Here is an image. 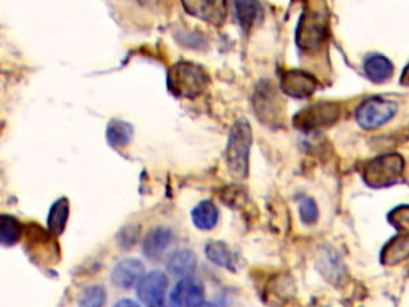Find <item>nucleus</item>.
Listing matches in <instances>:
<instances>
[{
  "instance_id": "1",
  "label": "nucleus",
  "mask_w": 409,
  "mask_h": 307,
  "mask_svg": "<svg viewBox=\"0 0 409 307\" xmlns=\"http://www.w3.org/2000/svg\"><path fill=\"white\" fill-rule=\"evenodd\" d=\"M253 145V128L246 118H240L232 124L227 151L225 161L230 174L237 181L247 179L250 171V152Z\"/></svg>"
},
{
  "instance_id": "2",
  "label": "nucleus",
  "mask_w": 409,
  "mask_h": 307,
  "mask_svg": "<svg viewBox=\"0 0 409 307\" xmlns=\"http://www.w3.org/2000/svg\"><path fill=\"white\" fill-rule=\"evenodd\" d=\"M329 34V11L323 3H311L299 18L296 45L307 52L317 51Z\"/></svg>"
},
{
  "instance_id": "3",
  "label": "nucleus",
  "mask_w": 409,
  "mask_h": 307,
  "mask_svg": "<svg viewBox=\"0 0 409 307\" xmlns=\"http://www.w3.org/2000/svg\"><path fill=\"white\" fill-rule=\"evenodd\" d=\"M209 84L207 73L193 61H179L168 71V89L177 97L195 98L207 89Z\"/></svg>"
},
{
  "instance_id": "4",
  "label": "nucleus",
  "mask_w": 409,
  "mask_h": 307,
  "mask_svg": "<svg viewBox=\"0 0 409 307\" xmlns=\"http://www.w3.org/2000/svg\"><path fill=\"white\" fill-rule=\"evenodd\" d=\"M406 170V160L400 154H385L369 160L362 170L364 184L371 188H385L399 182Z\"/></svg>"
},
{
  "instance_id": "5",
  "label": "nucleus",
  "mask_w": 409,
  "mask_h": 307,
  "mask_svg": "<svg viewBox=\"0 0 409 307\" xmlns=\"http://www.w3.org/2000/svg\"><path fill=\"white\" fill-rule=\"evenodd\" d=\"M253 107L257 118L263 124L274 128L284 124V100L269 81H261L257 84L253 96Z\"/></svg>"
},
{
  "instance_id": "6",
  "label": "nucleus",
  "mask_w": 409,
  "mask_h": 307,
  "mask_svg": "<svg viewBox=\"0 0 409 307\" xmlns=\"http://www.w3.org/2000/svg\"><path fill=\"white\" fill-rule=\"evenodd\" d=\"M341 117V107L337 103L318 101L300 110L293 117V126L303 131H313L333 126Z\"/></svg>"
},
{
  "instance_id": "7",
  "label": "nucleus",
  "mask_w": 409,
  "mask_h": 307,
  "mask_svg": "<svg viewBox=\"0 0 409 307\" xmlns=\"http://www.w3.org/2000/svg\"><path fill=\"white\" fill-rule=\"evenodd\" d=\"M399 111V105L382 97H371L356 110V122L364 130H377L390 122Z\"/></svg>"
},
{
  "instance_id": "8",
  "label": "nucleus",
  "mask_w": 409,
  "mask_h": 307,
  "mask_svg": "<svg viewBox=\"0 0 409 307\" xmlns=\"http://www.w3.org/2000/svg\"><path fill=\"white\" fill-rule=\"evenodd\" d=\"M318 80L304 70H288L281 78L283 92L295 98H308L318 89Z\"/></svg>"
},
{
  "instance_id": "9",
  "label": "nucleus",
  "mask_w": 409,
  "mask_h": 307,
  "mask_svg": "<svg viewBox=\"0 0 409 307\" xmlns=\"http://www.w3.org/2000/svg\"><path fill=\"white\" fill-rule=\"evenodd\" d=\"M168 288V277L160 271L149 272L144 275L137 284V294L138 298L150 305H154L164 299V295Z\"/></svg>"
},
{
  "instance_id": "10",
  "label": "nucleus",
  "mask_w": 409,
  "mask_h": 307,
  "mask_svg": "<svg viewBox=\"0 0 409 307\" xmlns=\"http://www.w3.org/2000/svg\"><path fill=\"white\" fill-rule=\"evenodd\" d=\"M204 285L193 277L181 278L171 294V302L176 307H194L204 301Z\"/></svg>"
},
{
  "instance_id": "11",
  "label": "nucleus",
  "mask_w": 409,
  "mask_h": 307,
  "mask_svg": "<svg viewBox=\"0 0 409 307\" xmlns=\"http://www.w3.org/2000/svg\"><path fill=\"white\" fill-rule=\"evenodd\" d=\"M186 11L211 25L220 27L227 17L225 1H183Z\"/></svg>"
},
{
  "instance_id": "12",
  "label": "nucleus",
  "mask_w": 409,
  "mask_h": 307,
  "mask_svg": "<svg viewBox=\"0 0 409 307\" xmlns=\"http://www.w3.org/2000/svg\"><path fill=\"white\" fill-rule=\"evenodd\" d=\"M145 275V267L140 260L127 258L120 261L112 271L111 280L117 288L128 290L138 284V281Z\"/></svg>"
},
{
  "instance_id": "13",
  "label": "nucleus",
  "mask_w": 409,
  "mask_h": 307,
  "mask_svg": "<svg viewBox=\"0 0 409 307\" xmlns=\"http://www.w3.org/2000/svg\"><path fill=\"white\" fill-rule=\"evenodd\" d=\"M172 242V231L167 227L151 228L144 239V254L150 260H156L163 255Z\"/></svg>"
},
{
  "instance_id": "14",
  "label": "nucleus",
  "mask_w": 409,
  "mask_h": 307,
  "mask_svg": "<svg viewBox=\"0 0 409 307\" xmlns=\"http://www.w3.org/2000/svg\"><path fill=\"white\" fill-rule=\"evenodd\" d=\"M363 71L371 82L383 84L393 77L394 66L386 57L380 54H374L366 58L363 63Z\"/></svg>"
},
{
  "instance_id": "15",
  "label": "nucleus",
  "mask_w": 409,
  "mask_h": 307,
  "mask_svg": "<svg viewBox=\"0 0 409 307\" xmlns=\"http://www.w3.org/2000/svg\"><path fill=\"white\" fill-rule=\"evenodd\" d=\"M197 268V257L188 248H179L167 260V269L171 275L188 277Z\"/></svg>"
},
{
  "instance_id": "16",
  "label": "nucleus",
  "mask_w": 409,
  "mask_h": 307,
  "mask_svg": "<svg viewBox=\"0 0 409 307\" xmlns=\"http://www.w3.org/2000/svg\"><path fill=\"white\" fill-rule=\"evenodd\" d=\"M218 216L220 214H218L217 207L211 201L204 200L193 209L191 220L198 230L210 231L217 225Z\"/></svg>"
},
{
  "instance_id": "17",
  "label": "nucleus",
  "mask_w": 409,
  "mask_h": 307,
  "mask_svg": "<svg viewBox=\"0 0 409 307\" xmlns=\"http://www.w3.org/2000/svg\"><path fill=\"white\" fill-rule=\"evenodd\" d=\"M68 215H70V202L67 198H59L57 202H54V205L50 209V214L47 217V224H48V231L59 237L60 234H63L66 225H67V220H68Z\"/></svg>"
},
{
  "instance_id": "18",
  "label": "nucleus",
  "mask_w": 409,
  "mask_h": 307,
  "mask_svg": "<svg viewBox=\"0 0 409 307\" xmlns=\"http://www.w3.org/2000/svg\"><path fill=\"white\" fill-rule=\"evenodd\" d=\"M204 253L206 257L217 267L225 268L228 271H235L234 253L224 242H209L204 247Z\"/></svg>"
},
{
  "instance_id": "19",
  "label": "nucleus",
  "mask_w": 409,
  "mask_h": 307,
  "mask_svg": "<svg viewBox=\"0 0 409 307\" xmlns=\"http://www.w3.org/2000/svg\"><path fill=\"white\" fill-rule=\"evenodd\" d=\"M134 137V127L123 121H111L107 127V141L112 148L127 147Z\"/></svg>"
},
{
  "instance_id": "20",
  "label": "nucleus",
  "mask_w": 409,
  "mask_h": 307,
  "mask_svg": "<svg viewBox=\"0 0 409 307\" xmlns=\"http://www.w3.org/2000/svg\"><path fill=\"white\" fill-rule=\"evenodd\" d=\"M408 257V237L393 238L382 250V264L396 265Z\"/></svg>"
},
{
  "instance_id": "21",
  "label": "nucleus",
  "mask_w": 409,
  "mask_h": 307,
  "mask_svg": "<svg viewBox=\"0 0 409 307\" xmlns=\"http://www.w3.org/2000/svg\"><path fill=\"white\" fill-rule=\"evenodd\" d=\"M24 234L21 221L10 215H0V245H15Z\"/></svg>"
},
{
  "instance_id": "22",
  "label": "nucleus",
  "mask_w": 409,
  "mask_h": 307,
  "mask_svg": "<svg viewBox=\"0 0 409 307\" xmlns=\"http://www.w3.org/2000/svg\"><path fill=\"white\" fill-rule=\"evenodd\" d=\"M235 11L241 28L248 31L257 22L261 14V7L257 1H235Z\"/></svg>"
},
{
  "instance_id": "23",
  "label": "nucleus",
  "mask_w": 409,
  "mask_h": 307,
  "mask_svg": "<svg viewBox=\"0 0 409 307\" xmlns=\"http://www.w3.org/2000/svg\"><path fill=\"white\" fill-rule=\"evenodd\" d=\"M107 302V291L103 285H91L80 295V306L103 307Z\"/></svg>"
},
{
  "instance_id": "24",
  "label": "nucleus",
  "mask_w": 409,
  "mask_h": 307,
  "mask_svg": "<svg viewBox=\"0 0 409 307\" xmlns=\"http://www.w3.org/2000/svg\"><path fill=\"white\" fill-rule=\"evenodd\" d=\"M299 216L303 224L313 225L317 223L320 211L315 201L310 197H302L299 200Z\"/></svg>"
},
{
  "instance_id": "25",
  "label": "nucleus",
  "mask_w": 409,
  "mask_h": 307,
  "mask_svg": "<svg viewBox=\"0 0 409 307\" xmlns=\"http://www.w3.org/2000/svg\"><path fill=\"white\" fill-rule=\"evenodd\" d=\"M390 223L399 230H408V207H400L389 215Z\"/></svg>"
},
{
  "instance_id": "26",
  "label": "nucleus",
  "mask_w": 409,
  "mask_h": 307,
  "mask_svg": "<svg viewBox=\"0 0 409 307\" xmlns=\"http://www.w3.org/2000/svg\"><path fill=\"white\" fill-rule=\"evenodd\" d=\"M114 307H141L137 302L134 301H130V299H123V301H119L117 305Z\"/></svg>"
},
{
  "instance_id": "27",
  "label": "nucleus",
  "mask_w": 409,
  "mask_h": 307,
  "mask_svg": "<svg viewBox=\"0 0 409 307\" xmlns=\"http://www.w3.org/2000/svg\"><path fill=\"white\" fill-rule=\"evenodd\" d=\"M194 307H217L216 305H213V304H204V302H201L200 305H197V306Z\"/></svg>"
}]
</instances>
